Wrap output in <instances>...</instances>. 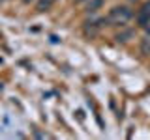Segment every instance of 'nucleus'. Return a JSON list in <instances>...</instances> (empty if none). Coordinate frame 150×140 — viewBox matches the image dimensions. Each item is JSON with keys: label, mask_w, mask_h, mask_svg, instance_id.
I'll return each instance as SVG.
<instances>
[{"label": "nucleus", "mask_w": 150, "mask_h": 140, "mask_svg": "<svg viewBox=\"0 0 150 140\" xmlns=\"http://www.w3.org/2000/svg\"><path fill=\"white\" fill-rule=\"evenodd\" d=\"M137 21H139L141 26H148L150 24V0L143 6V9H141V13L137 17Z\"/></svg>", "instance_id": "2"}, {"label": "nucleus", "mask_w": 150, "mask_h": 140, "mask_svg": "<svg viewBox=\"0 0 150 140\" xmlns=\"http://www.w3.org/2000/svg\"><path fill=\"white\" fill-rule=\"evenodd\" d=\"M2 2H4V0H0V4H2Z\"/></svg>", "instance_id": "7"}, {"label": "nucleus", "mask_w": 150, "mask_h": 140, "mask_svg": "<svg viewBox=\"0 0 150 140\" xmlns=\"http://www.w3.org/2000/svg\"><path fill=\"white\" fill-rule=\"evenodd\" d=\"M79 2H81V0H79Z\"/></svg>", "instance_id": "9"}, {"label": "nucleus", "mask_w": 150, "mask_h": 140, "mask_svg": "<svg viewBox=\"0 0 150 140\" xmlns=\"http://www.w3.org/2000/svg\"><path fill=\"white\" fill-rule=\"evenodd\" d=\"M103 22H105V19H101V21H94V22H88L90 26H86L84 30H86V34H96V32L101 28V24H103Z\"/></svg>", "instance_id": "3"}, {"label": "nucleus", "mask_w": 150, "mask_h": 140, "mask_svg": "<svg viewBox=\"0 0 150 140\" xmlns=\"http://www.w3.org/2000/svg\"><path fill=\"white\" fill-rule=\"evenodd\" d=\"M148 34H150V28H148Z\"/></svg>", "instance_id": "8"}, {"label": "nucleus", "mask_w": 150, "mask_h": 140, "mask_svg": "<svg viewBox=\"0 0 150 140\" xmlns=\"http://www.w3.org/2000/svg\"><path fill=\"white\" fill-rule=\"evenodd\" d=\"M25 2H30V0H25Z\"/></svg>", "instance_id": "6"}, {"label": "nucleus", "mask_w": 150, "mask_h": 140, "mask_svg": "<svg viewBox=\"0 0 150 140\" xmlns=\"http://www.w3.org/2000/svg\"><path fill=\"white\" fill-rule=\"evenodd\" d=\"M101 4H103V0H90L88 2V11H96V9H100L101 8Z\"/></svg>", "instance_id": "5"}, {"label": "nucleus", "mask_w": 150, "mask_h": 140, "mask_svg": "<svg viewBox=\"0 0 150 140\" xmlns=\"http://www.w3.org/2000/svg\"><path fill=\"white\" fill-rule=\"evenodd\" d=\"M129 19H131V9H129V8H126V6H116V8H112L111 11H109V15H107L105 21L109 22V24L122 26V24H126Z\"/></svg>", "instance_id": "1"}, {"label": "nucleus", "mask_w": 150, "mask_h": 140, "mask_svg": "<svg viewBox=\"0 0 150 140\" xmlns=\"http://www.w3.org/2000/svg\"><path fill=\"white\" fill-rule=\"evenodd\" d=\"M56 2V0H40V2H38V11H47V9H49L51 6H53V4Z\"/></svg>", "instance_id": "4"}]
</instances>
